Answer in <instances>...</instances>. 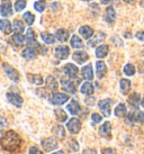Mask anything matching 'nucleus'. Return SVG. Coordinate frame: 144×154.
Returning <instances> with one entry per match:
<instances>
[{"label": "nucleus", "instance_id": "nucleus-1", "mask_svg": "<svg viewBox=\"0 0 144 154\" xmlns=\"http://www.w3.org/2000/svg\"><path fill=\"white\" fill-rule=\"evenodd\" d=\"M21 138L15 131L6 132L0 138V145L6 152H15L20 147Z\"/></svg>", "mask_w": 144, "mask_h": 154}, {"label": "nucleus", "instance_id": "nucleus-2", "mask_svg": "<svg viewBox=\"0 0 144 154\" xmlns=\"http://www.w3.org/2000/svg\"><path fill=\"white\" fill-rule=\"evenodd\" d=\"M2 69H4L5 73L7 74V77L11 80L13 82H18L19 81V72H18L16 69L11 66L8 63H4L2 64Z\"/></svg>", "mask_w": 144, "mask_h": 154}, {"label": "nucleus", "instance_id": "nucleus-3", "mask_svg": "<svg viewBox=\"0 0 144 154\" xmlns=\"http://www.w3.org/2000/svg\"><path fill=\"white\" fill-rule=\"evenodd\" d=\"M41 145H42V147L44 149L45 152H51V151H54L59 147V143L53 137H47V138L42 140Z\"/></svg>", "mask_w": 144, "mask_h": 154}, {"label": "nucleus", "instance_id": "nucleus-4", "mask_svg": "<svg viewBox=\"0 0 144 154\" xmlns=\"http://www.w3.org/2000/svg\"><path fill=\"white\" fill-rule=\"evenodd\" d=\"M70 97L68 94H60V92H55V94H52L51 97L49 98L50 103L52 105H56V106H60V105H63L68 101Z\"/></svg>", "mask_w": 144, "mask_h": 154}, {"label": "nucleus", "instance_id": "nucleus-5", "mask_svg": "<svg viewBox=\"0 0 144 154\" xmlns=\"http://www.w3.org/2000/svg\"><path fill=\"white\" fill-rule=\"evenodd\" d=\"M98 107L105 117H109L111 112V100L110 99H102L98 103Z\"/></svg>", "mask_w": 144, "mask_h": 154}, {"label": "nucleus", "instance_id": "nucleus-6", "mask_svg": "<svg viewBox=\"0 0 144 154\" xmlns=\"http://www.w3.org/2000/svg\"><path fill=\"white\" fill-rule=\"evenodd\" d=\"M69 54H70V50L65 45H59V46H56V48H55L54 51V55L58 60H65V59H68Z\"/></svg>", "mask_w": 144, "mask_h": 154}, {"label": "nucleus", "instance_id": "nucleus-7", "mask_svg": "<svg viewBox=\"0 0 144 154\" xmlns=\"http://www.w3.org/2000/svg\"><path fill=\"white\" fill-rule=\"evenodd\" d=\"M67 128L71 134H78L81 129V122L78 118H71L67 124Z\"/></svg>", "mask_w": 144, "mask_h": 154}, {"label": "nucleus", "instance_id": "nucleus-8", "mask_svg": "<svg viewBox=\"0 0 144 154\" xmlns=\"http://www.w3.org/2000/svg\"><path fill=\"white\" fill-rule=\"evenodd\" d=\"M6 97L8 99V101L11 105H14L15 107L17 108H20L23 106V103H24V99L21 98L19 94H14V92H8V94H6Z\"/></svg>", "mask_w": 144, "mask_h": 154}, {"label": "nucleus", "instance_id": "nucleus-9", "mask_svg": "<svg viewBox=\"0 0 144 154\" xmlns=\"http://www.w3.org/2000/svg\"><path fill=\"white\" fill-rule=\"evenodd\" d=\"M63 72H64V74H67L70 79H77L79 70H78V68H77L74 64L68 63V64H65L63 66Z\"/></svg>", "mask_w": 144, "mask_h": 154}, {"label": "nucleus", "instance_id": "nucleus-10", "mask_svg": "<svg viewBox=\"0 0 144 154\" xmlns=\"http://www.w3.org/2000/svg\"><path fill=\"white\" fill-rule=\"evenodd\" d=\"M0 13L2 16L7 17L13 14V6L9 0H1V5H0Z\"/></svg>", "mask_w": 144, "mask_h": 154}, {"label": "nucleus", "instance_id": "nucleus-11", "mask_svg": "<svg viewBox=\"0 0 144 154\" xmlns=\"http://www.w3.org/2000/svg\"><path fill=\"white\" fill-rule=\"evenodd\" d=\"M99 135L105 138H111V124L109 122H105L99 127Z\"/></svg>", "mask_w": 144, "mask_h": 154}, {"label": "nucleus", "instance_id": "nucleus-12", "mask_svg": "<svg viewBox=\"0 0 144 154\" xmlns=\"http://www.w3.org/2000/svg\"><path fill=\"white\" fill-rule=\"evenodd\" d=\"M36 55H37V50H36V47L33 46H27L21 52V56L26 60H34Z\"/></svg>", "mask_w": 144, "mask_h": 154}, {"label": "nucleus", "instance_id": "nucleus-13", "mask_svg": "<svg viewBox=\"0 0 144 154\" xmlns=\"http://www.w3.org/2000/svg\"><path fill=\"white\" fill-rule=\"evenodd\" d=\"M72 59H73V61H76L78 64H83L85 62L88 61L89 56H88V54L85 51H78L73 53Z\"/></svg>", "mask_w": 144, "mask_h": 154}, {"label": "nucleus", "instance_id": "nucleus-14", "mask_svg": "<svg viewBox=\"0 0 144 154\" xmlns=\"http://www.w3.org/2000/svg\"><path fill=\"white\" fill-rule=\"evenodd\" d=\"M61 87L64 91H67L69 94H76V85L71 81V80H67V79H62L61 80Z\"/></svg>", "mask_w": 144, "mask_h": 154}, {"label": "nucleus", "instance_id": "nucleus-15", "mask_svg": "<svg viewBox=\"0 0 144 154\" xmlns=\"http://www.w3.org/2000/svg\"><path fill=\"white\" fill-rule=\"evenodd\" d=\"M96 74L98 79H102L107 74V66L102 61L96 62Z\"/></svg>", "mask_w": 144, "mask_h": 154}, {"label": "nucleus", "instance_id": "nucleus-16", "mask_svg": "<svg viewBox=\"0 0 144 154\" xmlns=\"http://www.w3.org/2000/svg\"><path fill=\"white\" fill-rule=\"evenodd\" d=\"M27 80L30 82V83H33L35 86H42L43 83H44V79L42 78V75H39V74H33V73H27Z\"/></svg>", "mask_w": 144, "mask_h": 154}, {"label": "nucleus", "instance_id": "nucleus-17", "mask_svg": "<svg viewBox=\"0 0 144 154\" xmlns=\"http://www.w3.org/2000/svg\"><path fill=\"white\" fill-rule=\"evenodd\" d=\"M79 33H80L81 36L86 39H89L93 36V29L91 28V27H89V26H87V25L80 27V28H79Z\"/></svg>", "mask_w": 144, "mask_h": 154}, {"label": "nucleus", "instance_id": "nucleus-18", "mask_svg": "<svg viewBox=\"0 0 144 154\" xmlns=\"http://www.w3.org/2000/svg\"><path fill=\"white\" fill-rule=\"evenodd\" d=\"M67 109H68L69 112H70L71 115H78L81 110V107H80V105L78 103V101H76V100H71L70 103L67 106Z\"/></svg>", "mask_w": 144, "mask_h": 154}, {"label": "nucleus", "instance_id": "nucleus-19", "mask_svg": "<svg viewBox=\"0 0 144 154\" xmlns=\"http://www.w3.org/2000/svg\"><path fill=\"white\" fill-rule=\"evenodd\" d=\"M0 30L6 35L11 33L13 27H11V24H10V22H9L8 19H1L0 20Z\"/></svg>", "mask_w": 144, "mask_h": 154}, {"label": "nucleus", "instance_id": "nucleus-20", "mask_svg": "<svg viewBox=\"0 0 144 154\" xmlns=\"http://www.w3.org/2000/svg\"><path fill=\"white\" fill-rule=\"evenodd\" d=\"M52 133L59 140H63L64 137H65V129H64V127L62 125H55L54 127L52 128Z\"/></svg>", "mask_w": 144, "mask_h": 154}, {"label": "nucleus", "instance_id": "nucleus-21", "mask_svg": "<svg viewBox=\"0 0 144 154\" xmlns=\"http://www.w3.org/2000/svg\"><path fill=\"white\" fill-rule=\"evenodd\" d=\"M140 100H141L140 94H136V92L132 94L131 96L128 97V103H130V105H131L134 109H139V107H140Z\"/></svg>", "mask_w": 144, "mask_h": 154}, {"label": "nucleus", "instance_id": "nucleus-22", "mask_svg": "<svg viewBox=\"0 0 144 154\" xmlns=\"http://www.w3.org/2000/svg\"><path fill=\"white\" fill-rule=\"evenodd\" d=\"M108 52H109L108 45H100V46H98L96 48V56L98 59H104V57L107 56Z\"/></svg>", "mask_w": 144, "mask_h": 154}, {"label": "nucleus", "instance_id": "nucleus-23", "mask_svg": "<svg viewBox=\"0 0 144 154\" xmlns=\"http://www.w3.org/2000/svg\"><path fill=\"white\" fill-rule=\"evenodd\" d=\"M81 74H82V78L86 79V80H92L93 78V72H92V68H91V64H88L82 68V71H81Z\"/></svg>", "mask_w": 144, "mask_h": 154}, {"label": "nucleus", "instance_id": "nucleus-24", "mask_svg": "<svg viewBox=\"0 0 144 154\" xmlns=\"http://www.w3.org/2000/svg\"><path fill=\"white\" fill-rule=\"evenodd\" d=\"M93 86L89 81H86L85 83H82V86L80 88L81 94H86V96H91L93 94Z\"/></svg>", "mask_w": 144, "mask_h": 154}, {"label": "nucleus", "instance_id": "nucleus-25", "mask_svg": "<svg viewBox=\"0 0 144 154\" xmlns=\"http://www.w3.org/2000/svg\"><path fill=\"white\" fill-rule=\"evenodd\" d=\"M119 87H121V91L123 94H127L131 90V81L128 79H122L121 82H119Z\"/></svg>", "mask_w": 144, "mask_h": 154}, {"label": "nucleus", "instance_id": "nucleus-26", "mask_svg": "<svg viewBox=\"0 0 144 154\" xmlns=\"http://www.w3.org/2000/svg\"><path fill=\"white\" fill-rule=\"evenodd\" d=\"M55 37L60 42H65L69 38V32L67 29H64V28H60V29L56 30Z\"/></svg>", "mask_w": 144, "mask_h": 154}, {"label": "nucleus", "instance_id": "nucleus-27", "mask_svg": "<svg viewBox=\"0 0 144 154\" xmlns=\"http://www.w3.org/2000/svg\"><path fill=\"white\" fill-rule=\"evenodd\" d=\"M54 116H55V118H56V120L60 122V123H63V122H65V120L68 119V115H67V112H65L63 109H61V108L55 109Z\"/></svg>", "mask_w": 144, "mask_h": 154}, {"label": "nucleus", "instance_id": "nucleus-28", "mask_svg": "<svg viewBox=\"0 0 144 154\" xmlns=\"http://www.w3.org/2000/svg\"><path fill=\"white\" fill-rule=\"evenodd\" d=\"M45 83H46L47 89L51 90V91H55V90L58 89V82L55 80V78H53L52 75H49V77L46 78Z\"/></svg>", "mask_w": 144, "mask_h": 154}, {"label": "nucleus", "instance_id": "nucleus-29", "mask_svg": "<svg viewBox=\"0 0 144 154\" xmlns=\"http://www.w3.org/2000/svg\"><path fill=\"white\" fill-rule=\"evenodd\" d=\"M70 45H71L73 48H82L83 46V43H82V41L79 36H77V35H73L70 39Z\"/></svg>", "mask_w": 144, "mask_h": 154}, {"label": "nucleus", "instance_id": "nucleus-30", "mask_svg": "<svg viewBox=\"0 0 144 154\" xmlns=\"http://www.w3.org/2000/svg\"><path fill=\"white\" fill-rule=\"evenodd\" d=\"M115 18H116V13H115V9L113 7H107L106 9V22L108 23H114Z\"/></svg>", "mask_w": 144, "mask_h": 154}, {"label": "nucleus", "instance_id": "nucleus-31", "mask_svg": "<svg viewBox=\"0 0 144 154\" xmlns=\"http://www.w3.org/2000/svg\"><path fill=\"white\" fill-rule=\"evenodd\" d=\"M115 115L117 116V117H124V116L126 115L127 112V109H126V106L124 105V103H119L116 106L115 108Z\"/></svg>", "mask_w": 144, "mask_h": 154}, {"label": "nucleus", "instance_id": "nucleus-32", "mask_svg": "<svg viewBox=\"0 0 144 154\" xmlns=\"http://www.w3.org/2000/svg\"><path fill=\"white\" fill-rule=\"evenodd\" d=\"M41 37L45 44H53L55 42V38H56L54 35L50 34V33H43V34H41Z\"/></svg>", "mask_w": 144, "mask_h": 154}, {"label": "nucleus", "instance_id": "nucleus-33", "mask_svg": "<svg viewBox=\"0 0 144 154\" xmlns=\"http://www.w3.org/2000/svg\"><path fill=\"white\" fill-rule=\"evenodd\" d=\"M13 28H14V30H15L16 33H19V34H21V33L24 32V29H25V26H24V24H23V22H21V20H19V19H15V20H14Z\"/></svg>", "mask_w": 144, "mask_h": 154}, {"label": "nucleus", "instance_id": "nucleus-34", "mask_svg": "<svg viewBox=\"0 0 144 154\" xmlns=\"http://www.w3.org/2000/svg\"><path fill=\"white\" fill-rule=\"evenodd\" d=\"M104 38H105V34H104V33H102V32H100V33H98L97 35H96V37H95V38L93 39H91V41H89V46H95V45H97L98 43H100V42H102V41H104Z\"/></svg>", "mask_w": 144, "mask_h": 154}, {"label": "nucleus", "instance_id": "nucleus-35", "mask_svg": "<svg viewBox=\"0 0 144 154\" xmlns=\"http://www.w3.org/2000/svg\"><path fill=\"white\" fill-rule=\"evenodd\" d=\"M13 42L16 45H17L18 47L21 46L23 44H24V42H25V36H23L21 34H19V33H16V34L13 36Z\"/></svg>", "mask_w": 144, "mask_h": 154}, {"label": "nucleus", "instance_id": "nucleus-36", "mask_svg": "<svg viewBox=\"0 0 144 154\" xmlns=\"http://www.w3.org/2000/svg\"><path fill=\"white\" fill-rule=\"evenodd\" d=\"M26 39H27V45L30 43H33L36 41V35H35V32L32 28H28L27 29V35H26Z\"/></svg>", "mask_w": 144, "mask_h": 154}, {"label": "nucleus", "instance_id": "nucleus-37", "mask_svg": "<svg viewBox=\"0 0 144 154\" xmlns=\"http://www.w3.org/2000/svg\"><path fill=\"white\" fill-rule=\"evenodd\" d=\"M34 8L36 11L38 13H43L45 8H46V4H45V1H43V0H38L34 4Z\"/></svg>", "mask_w": 144, "mask_h": 154}, {"label": "nucleus", "instance_id": "nucleus-38", "mask_svg": "<svg viewBox=\"0 0 144 154\" xmlns=\"http://www.w3.org/2000/svg\"><path fill=\"white\" fill-rule=\"evenodd\" d=\"M124 73H125L126 75H128V77L134 75V74H135V66L133 64H131V63L126 64L124 66Z\"/></svg>", "mask_w": 144, "mask_h": 154}, {"label": "nucleus", "instance_id": "nucleus-39", "mask_svg": "<svg viewBox=\"0 0 144 154\" xmlns=\"http://www.w3.org/2000/svg\"><path fill=\"white\" fill-rule=\"evenodd\" d=\"M23 18H24V20H25V23L27 25H33V23H34V20H35V16L32 13H30V11H27V13L24 14Z\"/></svg>", "mask_w": 144, "mask_h": 154}, {"label": "nucleus", "instance_id": "nucleus-40", "mask_svg": "<svg viewBox=\"0 0 144 154\" xmlns=\"http://www.w3.org/2000/svg\"><path fill=\"white\" fill-rule=\"evenodd\" d=\"M26 7V1L25 0H17L16 2H15V10L16 11H21V10H24Z\"/></svg>", "mask_w": 144, "mask_h": 154}, {"label": "nucleus", "instance_id": "nucleus-41", "mask_svg": "<svg viewBox=\"0 0 144 154\" xmlns=\"http://www.w3.org/2000/svg\"><path fill=\"white\" fill-rule=\"evenodd\" d=\"M136 120H137V117H136V115L134 112H130V114L126 116V118H125V122H126V124H128V125H133Z\"/></svg>", "mask_w": 144, "mask_h": 154}, {"label": "nucleus", "instance_id": "nucleus-42", "mask_svg": "<svg viewBox=\"0 0 144 154\" xmlns=\"http://www.w3.org/2000/svg\"><path fill=\"white\" fill-rule=\"evenodd\" d=\"M67 146H68L69 151H73V152H77V151L79 150V144L77 143V141H74V140H71V141L68 142V144H67Z\"/></svg>", "mask_w": 144, "mask_h": 154}, {"label": "nucleus", "instance_id": "nucleus-43", "mask_svg": "<svg viewBox=\"0 0 144 154\" xmlns=\"http://www.w3.org/2000/svg\"><path fill=\"white\" fill-rule=\"evenodd\" d=\"M91 119H92V122L95 123V124H98V123H100L102 120V117L99 114H96V112H93L92 115H91Z\"/></svg>", "mask_w": 144, "mask_h": 154}, {"label": "nucleus", "instance_id": "nucleus-44", "mask_svg": "<svg viewBox=\"0 0 144 154\" xmlns=\"http://www.w3.org/2000/svg\"><path fill=\"white\" fill-rule=\"evenodd\" d=\"M28 154H44V152L37 149L36 146H30L28 150Z\"/></svg>", "mask_w": 144, "mask_h": 154}, {"label": "nucleus", "instance_id": "nucleus-45", "mask_svg": "<svg viewBox=\"0 0 144 154\" xmlns=\"http://www.w3.org/2000/svg\"><path fill=\"white\" fill-rule=\"evenodd\" d=\"M102 154H118L117 151L113 149V147H107V149H104L102 151Z\"/></svg>", "mask_w": 144, "mask_h": 154}, {"label": "nucleus", "instance_id": "nucleus-46", "mask_svg": "<svg viewBox=\"0 0 144 154\" xmlns=\"http://www.w3.org/2000/svg\"><path fill=\"white\" fill-rule=\"evenodd\" d=\"M136 117H137V120H139V122L143 123L144 122V111H139L137 115H136Z\"/></svg>", "mask_w": 144, "mask_h": 154}, {"label": "nucleus", "instance_id": "nucleus-47", "mask_svg": "<svg viewBox=\"0 0 144 154\" xmlns=\"http://www.w3.org/2000/svg\"><path fill=\"white\" fill-rule=\"evenodd\" d=\"M136 38L144 42V32H142V30H141V32H137V33H136Z\"/></svg>", "mask_w": 144, "mask_h": 154}, {"label": "nucleus", "instance_id": "nucleus-48", "mask_svg": "<svg viewBox=\"0 0 144 154\" xmlns=\"http://www.w3.org/2000/svg\"><path fill=\"white\" fill-rule=\"evenodd\" d=\"M82 154H98V152L96 150H93V149H87L82 152Z\"/></svg>", "mask_w": 144, "mask_h": 154}, {"label": "nucleus", "instance_id": "nucleus-49", "mask_svg": "<svg viewBox=\"0 0 144 154\" xmlns=\"http://www.w3.org/2000/svg\"><path fill=\"white\" fill-rule=\"evenodd\" d=\"M0 125H1V126H7V125H8V122L5 119L4 117H0Z\"/></svg>", "mask_w": 144, "mask_h": 154}, {"label": "nucleus", "instance_id": "nucleus-50", "mask_svg": "<svg viewBox=\"0 0 144 154\" xmlns=\"http://www.w3.org/2000/svg\"><path fill=\"white\" fill-rule=\"evenodd\" d=\"M139 71L141 73H144V63H140V65H139Z\"/></svg>", "mask_w": 144, "mask_h": 154}, {"label": "nucleus", "instance_id": "nucleus-51", "mask_svg": "<svg viewBox=\"0 0 144 154\" xmlns=\"http://www.w3.org/2000/svg\"><path fill=\"white\" fill-rule=\"evenodd\" d=\"M93 101H95V99L91 98V100H89V99H86V103H87V105H90V106H92L93 105Z\"/></svg>", "mask_w": 144, "mask_h": 154}, {"label": "nucleus", "instance_id": "nucleus-52", "mask_svg": "<svg viewBox=\"0 0 144 154\" xmlns=\"http://www.w3.org/2000/svg\"><path fill=\"white\" fill-rule=\"evenodd\" d=\"M102 1V4H104V5H107V4H109L111 0H100Z\"/></svg>", "mask_w": 144, "mask_h": 154}, {"label": "nucleus", "instance_id": "nucleus-53", "mask_svg": "<svg viewBox=\"0 0 144 154\" xmlns=\"http://www.w3.org/2000/svg\"><path fill=\"white\" fill-rule=\"evenodd\" d=\"M52 154H64L63 151H58V152H54V153H52Z\"/></svg>", "mask_w": 144, "mask_h": 154}, {"label": "nucleus", "instance_id": "nucleus-54", "mask_svg": "<svg viewBox=\"0 0 144 154\" xmlns=\"http://www.w3.org/2000/svg\"><path fill=\"white\" fill-rule=\"evenodd\" d=\"M124 1H126V2H132V4L134 2V0H124Z\"/></svg>", "mask_w": 144, "mask_h": 154}, {"label": "nucleus", "instance_id": "nucleus-55", "mask_svg": "<svg viewBox=\"0 0 144 154\" xmlns=\"http://www.w3.org/2000/svg\"><path fill=\"white\" fill-rule=\"evenodd\" d=\"M142 106H143V108H144V98H143V100H142Z\"/></svg>", "mask_w": 144, "mask_h": 154}, {"label": "nucleus", "instance_id": "nucleus-56", "mask_svg": "<svg viewBox=\"0 0 144 154\" xmlns=\"http://www.w3.org/2000/svg\"><path fill=\"white\" fill-rule=\"evenodd\" d=\"M82 1H91V0H82Z\"/></svg>", "mask_w": 144, "mask_h": 154}, {"label": "nucleus", "instance_id": "nucleus-57", "mask_svg": "<svg viewBox=\"0 0 144 154\" xmlns=\"http://www.w3.org/2000/svg\"><path fill=\"white\" fill-rule=\"evenodd\" d=\"M0 138H1V132H0Z\"/></svg>", "mask_w": 144, "mask_h": 154}, {"label": "nucleus", "instance_id": "nucleus-58", "mask_svg": "<svg viewBox=\"0 0 144 154\" xmlns=\"http://www.w3.org/2000/svg\"><path fill=\"white\" fill-rule=\"evenodd\" d=\"M143 56H144V51H143Z\"/></svg>", "mask_w": 144, "mask_h": 154}]
</instances>
